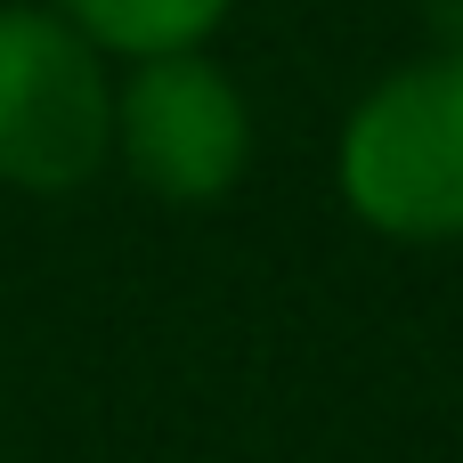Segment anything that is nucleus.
Instances as JSON below:
<instances>
[{"label": "nucleus", "instance_id": "1", "mask_svg": "<svg viewBox=\"0 0 463 463\" xmlns=\"http://www.w3.org/2000/svg\"><path fill=\"white\" fill-rule=\"evenodd\" d=\"M342 203L399 244H456L463 236V57L399 65L383 90L358 98L334 146Z\"/></svg>", "mask_w": 463, "mask_h": 463}, {"label": "nucleus", "instance_id": "3", "mask_svg": "<svg viewBox=\"0 0 463 463\" xmlns=\"http://www.w3.org/2000/svg\"><path fill=\"white\" fill-rule=\"evenodd\" d=\"M114 155L163 203H220L252 163L244 90L203 49L138 57L114 81Z\"/></svg>", "mask_w": 463, "mask_h": 463}, {"label": "nucleus", "instance_id": "4", "mask_svg": "<svg viewBox=\"0 0 463 463\" xmlns=\"http://www.w3.org/2000/svg\"><path fill=\"white\" fill-rule=\"evenodd\" d=\"M236 0H57V16L98 49V57H179V49H203L212 24L228 16Z\"/></svg>", "mask_w": 463, "mask_h": 463}, {"label": "nucleus", "instance_id": "5", "mask_svg": "<svg viewBox=\"0 0 463 463\" xmlns=\"http://www.w3.org/2000/svg\"><path fill=\"white\" fill-rule=\"evenodd\" d=\"M431 33H439V57H463V0H423Z\"/></svg>", "mask_w": 463, "mask_h": 463}, {"label": "nucleus", "instance_id": "2", "mask_svg": "<svg viewBox=\"0 0 463 463\" xmlns=\"http://www.w3.org/2000/svg\"><path fill=\"white\" fill-rule=\"evenodd\" d=\"M114 155L106 57L57 8H0V179L65 195Z\"/></svg>", "mask_w": 463, "mask_h": 463}]
</instances>
